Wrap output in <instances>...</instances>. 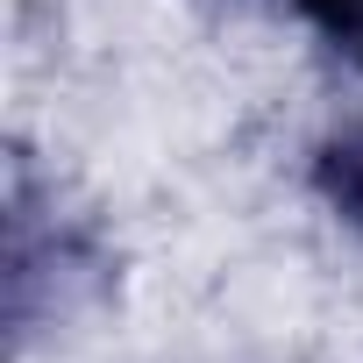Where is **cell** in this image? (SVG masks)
I'll list each match as a JSON object with an SVG mask.
<instances>
[{"mask_svg":"<svg viewBox=\"0 0 363 363\" xmlns=\"http://www.w3.org/2000/svg\"><path fill=\"white\" fill-rule=\"evenodd\" d=\"M100 250L93 235L57 214V200H36L29 178H15L8 193V328L29 342L43 320H65L93 285H100Z\"/></svg>","mask_w":363,"mask_h":363,"instance_id":"obj_1","label":"cell"},{"mask_svg":"<svg viewBox=\"0 0 363 363\" xmlns=\"http://www.w3.org/2000/svg\"><path fill=\"white\" fill-rule=\"evenodd\" d=\"M306 178H313L320 207H328L349 235H363V114H356V121H342V128H328V135L313 143Z\"/></svg>","mask_w":363,"mask_h":363,"instance_id":"obj_2","label":"cell"},{"mask_svg":"<svg viewBox=\"0 0 363 363\" xmlns=\"http://www.w3.org/2000/svg\"><path fill=\"white\" fill-rule=\"evenodd\" d=\"M278 8H292L306 29H320V36L363 72V0H278Z\"/></svg>","mask_w":363,"mask_h":363,"instance_id":"obj_3","label":"cell"}]
</instances>
